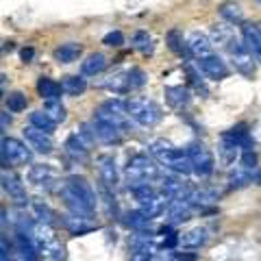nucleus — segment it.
<instances>
[{
	"label": "nucleus",
	"instance_id": "f257e3e1",
	"mask_svg": "<svg viewBox=\"0 0 261 261\" xmlns=\"http://www.w3.org/2000/svg\"><path fill=\"white\" fill-rule=\"evenodd\" d=\"M61 200L65 202L72 214L76 216H92L96 209V192L92 190L83 176H70L68 181H63V185L59 187Z\"/></svg>",
	"mask_w": 261,
	"mask_h": 261
},
{
	"label": "nucleus",
	"instance_id": "f03ea898",
	"mask_svg": "<svg viewBox=\"0 0 261 261\" xmlns=\"http://www.w3.org/2000/svg\"><path fill=\"white\" fill-rule=\"evenodd\" d=\"M148 152L157 161H161L166 168L174 170L176 174H190V172H194L192 159H190V154H187V150H178L176 146H172V144L166 142V140L152 142L148 146Z\"/></svg>",
	"mask_w": 261,
	"mask_h": 261
},
{
	"label": "nucleus",
	"instance_id": "7ed1b4c3",
	"mask_svg": "<svg viewBox=\"0 0 261 261\" xmlns=\"http://www.w3.org/2000/svg\"><path fill=\"white\" fill-rule=\"evenodd\" d=\"M128 116L142 126H154L163 118V111L154 100L133 98V100H128Z\"/></svg>",
	"mask_w": 261,
	"mask_h": 261
},
{
	"label": "nucleus",
	"instance_id": "20e7f679",
	"mask_svg": "<svg viewBox=\"0 0 261 261\" xmlns=\"http://www.w3.org/2000/svg\"><path fill=\"white\" fill-rule=\"evenodd\" d=\"M124 174L128 178V185L130 183H150L152 178L157 176V166H154L146 154H135V157L128 159Z\"/></svg>",
	"mask_w": 261,
	"mask_h": 261
},
{
	"label": "nucleus",
	"instance_id": "39448f33",
	"mask_svg": "<svg viewBox=\"0 0 261 261\" xmlns=\"http://www.w3.org/2000/svg\"><path fill=\"white\" fill-rule=\"evenodd\" d=\"M3 163L5 166H24V163H31L33 152L31 148H27V144H22L15 137H3Z\"/></svg>",
	"mask_w": 261,
	"mask_h": 261
},
{
	"label": "nucleus",
	"instance_id": "423d86ee",
	"mask_svg": "<svg viewBox=\"0 0 261 261\" xmlns=\"http://www.w3.org/2000/svg\"><path fill=\"white\" fill-rule=\"evenodd\" d=\"M228 53L233 57V65L235 70L244 76H252L255 74V61H252V50L246 46V42H238V39H231L228 44Z\"/></svg>",
	"mask_w": 261,
	"mask_h": 261
},
{
	"label": "nucleus",
	"instance_id": "0eeeda50",
	"mask_svg": "<svg viewBox=\"0 0 261 261\" xmlns=\"http://www.w3.org/2000/svg\"><path fill=\"white\" fill-rule=\"evenodd\" d=\"M187 154H190L192 168L198 176H209L211 172H214V157H211V152H209V148L205 144H198V142L190 144Z\"/></svg>",
	"mask_w": 261,
	"mask_h": 261
},
{
	"label": "nucleus",
	"instance_id": "6e6552de",
	"mask_svg": "<svg viewBox=\"0 0 261 261\" xmlns=\"http://www.w3.org/2000/svg\"><path fill=\"white\" fill-rule=\"evenodd\" d=\"M198 70L211 81H222L228 76V65L218 55H205L198 59Z\"/></svg>",
	"mask_w": 261,
	"mask_h": 261
},
{
	"label": "nucleus",
	"instance_id": "1a4fd4ad",
	"mask_svg": "<svg viewBox=\"0 0 261 261\" xmlns=\"http://www.w3.org/2000/svg\"><path fill=\"white\" fill-rule=\"evenodd\" d=\"M24 140L29 142V146L31 148H35L37 152H50L53 150V146H55V142H53V135L48 133V130H44V128H37V126H27L24 128Z\"/></svg>",
	"mask_w": 261,
	"mask_h": 261
},
{
	"label": "nucleus",
	"instance_id": "9d476101",
	"mask_svg": "<svg viewBox=\"0 0 261 261\" xmlns=\"http://www.w3.org/2000/svg\"><path fill=\"white\" fill-rule=\"evenodd\" d=\"M92 126H94L96 137L100 142H105V144H118L122 140V128L118 124H113V122L105 120V118H98L96 116L94 122H92Z\"/></svg>",
	"mask_w": 261,
	"mask_h": 261
},
{
	"label": "nucleus",
	"instance_id": "9b49d317",
	"mask_svg": "<svg viewBox=\"0 0 261 261\" xmlns=\"http://www.w3.org/2000/svg\"><path fill=\"white\" fill-rule=\"evenodd\" d=\"M170 202H172V198H170L166 192H154L152 196H148V198L140 200V209L148 218H157L166 211V207H170Z\"/></svg>",
	"mask_w": 261,
	"mask_h": 261
},
{
	"label": "nucleus",
	"instance_id": "f8f14e48",
	"mask_svg": "<svg viewBox=\"0 0 261 261\" xmlns=\"http://www.w3.org/2000/svg\"><path fill=\"white\" fill-rule=\"evenodd\" d=\"M65 152L70 154L74 161H87L89 157V144L83 140V135L74 130L68 140H65Z\"/></svg>",
	"mask_w": 261,
	"mask_h": 261
},
{
	"label": "nucleus",
	"instance_id": "ddd939ff",
	"mask_svg": "<svg viewBox=\"0 0 261 261\" xmlns=\"http://www.w3.org/2000/svg\"><path fill=\"white\" fill-rule=\"evenodd\" d=\"M242 39L252 50V55L257 57V61H261V27L259 24L244 22L242 24Z\"/></svg>",
	"mask_w": 261,
	"mask_h": 261
},
{
	"label": "nucleus",
	"instance_id": "4468645a",
	"mask_svg": "<svg viewBox=\"0 0 261 261\" xmlns=\"http://www.w3.org/2000/svg\"><path fill=\"white\" fill-rule=\"evenodd\" d=\"M211 46H214V42H211V37L205 35V33H200V31H194L187 35V50H190V55L194 57H205L209 55L211 50Z\"/></svg>",
	"mask_w": 261,
	"mask_h": 261
},
{
	"label": "nucleus",
	"instance_id": "2eb2a0df",
	"mask_svg": "<svg viewBox=\"0 0 261 261\" xmlns=\"http://www.w3.org/2000/svg\"><path fill=\"white\" fill-rule=\"evenodd\" d=\"M98 174H100V183L107 187H116L120 181L118 168H116V159L113 157H100L98 159Z\"/></svg>",
	"mask_w": 261,
	"mask_h": 261
},
{
	"label": "nucleus",
	"instance_id": "dca6fc26",
	"mask_svg": "<svg viewBox=\"0 0 261 261\" xmlns=\"http://www.w3.org/2000/svg\"><path fill=\"white\" fill-rule=\"evenodd\" d=\"M3 187H5V192L11 196V198H15L20 202V205H27V192H24V185L22 181L15 174L11 172H7V170H3Z\"/></svg>",
	"mask_w": 261,
	"mask_h": 261
},
{
	"label": "nucleus",
	"instance_id": "f3484780",
	"mask_svg": "<svg viewBox=\"0 0 261 261\" xmlns=\"http://www.w3.org/2000/svg\"><path fill=\"white\" fill-rule=\"evenodd\" d=\"M192 200L190 198H174L172 202H170V220L176 224V222H185V220L192 218Z\"/></svg>",
	"mask_w": 261,
	"mask_h": 261
},
{
	"label": "nucleus",
	"instance_id": "a211bd4d",
	"mask_svg": "<svg viewBox=\"0 0 261 261\" xmlns=\"http://www.w3.org/2000/svg\"><path fill=\"white\" fill-rule=\"evenodd\" d=\"M55 178H57L55 170H53L50 166H44V163H37V166H33V168L29 170V181L35 183V185H39V187L55 183Z\"/></svg>",
	"mask_w": 261,
	"mask_h": 261
},
{
	"label": "nucleus",
	"instance_id": "6ab92c4d",
	"mask_svg": "<svg viewBox=\"0 0 261 261\" xmlns=\"http://www.w3.org/2000/svg\"><path fill=\"white\" fill-rule=\"evenodd\" d=\"M105 68H107V57L102 53H92L83 63H81L83 76H96V74H100Z\"/></svg>",
	"mask_w": 261,
	"mask_h": 261
},
{
	"label": "nucleus",
	"instance_id": "aec40b11",
	"mask_svg": "<svg viewBox=\"0 0 261 261\" xmlns=\"http://www.w3.org/2000/svg\"><path fill=\"white\" fill-rule=\"evenodd\" d=\"M166 100L170 107L174 109H183L190 105V92H187V87H181V85H172V87H166Z\"/></svg>",
	"mask_w": 261,
	"mask_h": 261
},
{
	"label": "nucleus",
	"instance_id": "412c9836",
	"mask_svg": "<svg viewBox=\"0 0 261 261\" xmlns=\"http://www.w3.org/2000/svg\"><path fill=\"white\" fill-rule=\"evenodd\" d=\"M81 53H83V48H81V44L76 42H68V44H61L59 48H55V61L59 63H74Z\"/></svg>",
	"mask_w": 261,
	"mask_h": 261
},
{
	"label": "nucleus",
	"instance_id": "4be33fe9",
	"mask_svg": "<svg viewBox=\"0 0 261 261\" xmlns=\"http://www.w3.org/2000/svg\"><path fill=\"white\" fill-rule=\"evenodd\" d=\"M37 94L42 96L44 100H57V98L63 94V85L48 76H42L37 81Z\"/></svg>",
	"mask_w": 261,
	"mask_h": 261
},
{
	"label": "nucleus",
	"instance_id": "5701e85b",
	"mask_svg": "<svg viewBox=\"0 0 261 261\" xmlns=\"http://www.w3.org/2000/svg\"><path fill=\"white\" fill-rule=\"evenodd\" d=\"M63 224L68 226V231L74 233V235H85V233H89V231H94L96 228L92 222H89V216H76V214L65 216Z\"/></svg>",
	"mask_w": 261,
	"mask_h": 261
},
{
	"label": "nucleus",
	"instance_id": "b1692460",
	"mask_svg": "<svg viewBox=\"0 0 261 261\" xmlns=\"http://www.w3.org/2000/svg\"><path fill=\"white\" fill-rule=\"evenodd\" d=\"M218 13L222 15L226 22L231 24H244V11L238 3H233V0H224V3L218 5Z\"/></svg>",
	"mask_w": 261,
	"mask_h": 261
},
{
	"label": "nucleus",
	"instance_id": "393cba45",
	"mask_svg": "<svg viewBox=\"0 0 261 261\" xmlns=\"http://www.w3.org/2000/svg\"><path fill=\"white\" fill-rule=\"evenodd\" d=\"M205 242H207V231L205 228H200V226L183 233L181 240H178V244H181L183 248H200Z\"/></svg>",
	"mask_w": 261,
	"mask_h": 261
},
{
	"label": "nucleus",
	"instance_id": "a878e982",
	"mask_svg": "<svg viewBox=\"0 0 261 261\" xmlns=\"http://www.w3.org/2000/svg\"><path fill=\"white\" fill-rule=\"evenodd\" d=\"M166 44L168 48L172 50L174 55H185V53H190L187 50V39H183V33L178 31V29H170L168 31V35H166Z\"/></svg>",
	"mask_w": 261,
	"mask_h": 261
},
{
	"label": "nucleus",
	"instance_id": "bb28decb",
	"mask_svg": "<svg viewBox=\"0 0 261 261\" xmlns=\"http://www.w3.org/2000/svg\"><path fill=\"white\" fill-rule=\"evenodd\" d=\"M224 137L233 140L242 150H252V140H250V135H248V130H246V126H244V124L231 128L228 133H224Z\"/></svg>",
	"mask_w": 261,
	"mask_h": 261
},
{
	"label": "nucleus",
	"instance_id": "cd10ccee",
	"mask_svg": "<svg viewBox=\"0 0 261 261\" xmlns=\"http://www.w3.org/2000/svg\"><path fill=\"white\" fill-rule=\"evenodd\" d=\"M61 85H63V94H68V96H81L87 89V81L83 76H63Z\"/></svg>",
	"mask_w": 261,
	"mask_h": 261
},
{
	"label": "nucleus",
	"instance_id": "c85d7f7f",
	"mask_svg": "<svg viewBox=\"0 0 261 261\" xmlns=\"http://www.w3.org/2000/svg\"><path fill=\"white\" fill-rule=\"evenodd\" d=\"M240 146L235 144L233 140H228V137L222 135V146H220V159H222V163H226V166H231V163H235V159H238L240 154Z\"/></svg>",
	"mask_w": 261,
	"mask_h": 261
},
{
	"label": "nucleus",
	"instance_id": "c756f323",
	"mask_svg": "<svg viewBox=\"0 0 261 261\" xmlns=\"http://www.w3.org/2000/svg\"><path fill=\"white\" fill-rule=\"evenodd\" d=\"M150 220H152V218L146 216L142 209H135V211H130V214H126L124 222H126V226L133 228V231H144V228L150 224Z\"/></svg>",
	"mask_w": 261,
	"mask_h": 261
},
{
	"label": "nucleus",
	"instance_id": "7c9ffc66",
	"mask_svg": "<svg viewBox=\"0 0 261 261\" xmlns=\"http://www.w3.org/2000/svg\"><path fill=\"white\" fill-rule=\"evenodd\" d=\"M31 124L37 126V128H44V130H48V133H53L55 126H57V122L48 116L46 111H33L31 113Z\"/></svg>",
	"mask_w": 261,
	"mask_h": 261
},
{
	"label": "nucleus",
	"instance_id": "2f4dec72",
	"mask_svg": "<svg viewBox=\"0 0 261 261\" xmlns=\"http://www.w3.org/2000/svg\"><path fill=\"white\" fill-rule=\"evenodd\" d=\"M133 48L135 50H140L142 55H150L152 53V37L148 35L146 31H137L133 35Z\"/></svg>",
	"mask_w": 261,
	"mask_h": 261
},
{
	"label": "nucleus",
	"instance_id": "473e14b6",
	"mask_svg": "<svg viewBox=\"0 0 261 261\" xmlns=\"http://www.w3.org/2000/svg\"><path fill=\"white\" fill-rule=\"evenodd\" d=\"M44 111L57 122V124L65 120V107L61 105L59 98H57V100H46V102H44Z\"/></svg>",
	"mask_w": 261,
	"mask_h": 261
},
{
	"label": "nucleus",
	"instance_id": "72a5a7b5",
	"mask_svg": "<svg viewBox=\"0 0 261 261\" xmlns=\"http://www.w3.org/2000/svg\"><path fill=\"white\" fill-rule=\"evenodd\" d=\"M146 81H148V76H146V72L142 68H130L126 72V83H128V89H140L146 85Z\"/></svg>",
	"mask_w": 261,
	"mask_h": 261
},
{
	"label": "nucleus",
	"instance_id": "f704fd0d",
	"mask_svg": "<svg viewBox=\"0 0 261 261\" xmlns=\"http://www.w3.org/2000/svg\"><path fill=\"white\" fill-rule=\"evenodd\" d=\"M5 102H7V109L13 111V113L27 109V96H24L22 92H11V94H7Z\"/></svg>",
	"mask_w": 261,
	"mask_h": 261
},
{
	"label": "nucleus",
	"instance_id": "c9c22d12",
	"mask_svg": "<svg viewBox=\"0 0 261 261\" xmlns=\"http://www.w3.org/2000/svg\"><path fill=\"white\" fill-rule=\"evenodd\" d=\"M228 183H231V187H244L250 183V170L248 168H238L235 172H231V176H228Z\"/></svg>",
	"mask_w": 261,
	"mask_h": 261
},
{
	"label": "nucleus",
	"instance_id": "e433bc0d",
	"mask_svg": "<svg viewBox=\"0 0 261 261\" xmlns=\"http://www.w3.org/2000/svg\"><path fill=\"white\" fill-rule=\"evenodd\" d=\"M154 250H157V246H154V244H148V246H142V248H133L128 261H152Z\"/></svg>",
	"mask_w": 261,
	"mask_h": 261
},
{
	"label": "nucleus",
	"instance_id": "4c0bfd02",
	"mask_svg": "<svg viewBox=\"0 0 261 261\" xmlns=\"http://www.w3.org/2000/svg\"><path fill=\"white\" fill-rule=\"evenodd\" d=\"M33 207H35V211H37V218H39V222L53 224V218H55V214L50 211V207H48V205H44L42 200H35V202H33Z\"/></svg>",
	"mask_w": 261,
	"mask_h": 261
},
{
	"label": "nucleus",
	"instance_id": "58836bf2",
	"mask_svg": "<svg viewBox=\"0 0 261 261\" xmlns=\"http://www.w3.org/2000/svg\"><path fill=\"white\" fill-rule=\"evenodd\" d=\"M102 44L109 48H120L124 44V35H122V31H109L107 35L102 37Z\"/></svg>",
	"mask_w": 261,
	"mask_h": 261
},
{
	"label": "nucleus",
	"instance_id": "ea45409f",
	"mask_svg": "<svg viewBox=\"0 0 261 261\" xmlns=\"http://www.w3.org/2000/svg\"><path fill=\"white\" fill-rule=\"evenodd\" d=\"M211 31H214V37L218 39V44H231L233 35H231V31L222 27V24H216V27L211 29Z\"/></svg>",
	"mask_w": 261,
	"mask_h": 261
},
{
	"label": "nucleus",
	"instance_id": "a19ab883",
	"mask_svg": "<svg viewBox=\"0 0 261 261\" xmlns=\"http://www.w3.org/2000/svg\"><path fill=\"white\" fill-rule=\"evenodd\" d=\"M242 166L248 168V170L257 168V154H255V150H244L242 152Z\"/></svg>",
	"mask_w": 261,
	"mask_h": 261
},
{
	"label": "nucleus",
	"instance_id": "79ce46f5",
	"mask_svg": "<svg viewBox=\"0 0 261 261\" xmlns=\"http://www.w3.org/2000/svg\"><path fill=\"white\" fill-rule=\"evenodd\" d=\"M20 57H22V61H24V63H31V59H33V57H35V50H33L31 46H29V48H22Z\"/></svg>",
	"mask_w": 261,
	"mask_h": 261
},
{
	"label": "nucleus",
	"instance_id": "37998d69",
	"mask_svg": "<svg viewBox=\"0 0 261 261\" xmlns=\"http://www.w3.org/2000/svg\"><path fill=\"white\" fill-rule=\"evenodd\" d=\"M250 181L257 183V185H261V168H252V170H250Z\"/></svg>",
	"mask_w": 261,
	"mask_h": 261
},
{
	"label": "nucleus",
	"instance_id": "c03bdc74",
	"mask_svg": "<svg viewBox=\"0 0 261 261\" xmlns=\"http://www.w3.org/2000/svg\"><path fill=\"white\" fill-rule=\"evenodd\" d=\"M11 124V118H9V113H3V128L7 130V126Z\"/></svg>",
	"mask_w": 261,
	"mask_h": 261
},
{
	"label": "nucleus",
	"instance_id": "a18cd8bd",
	"mask_svg": "<svg viewBox=\"0 0 261 261\" xmlns=\"http://www.w3.org/2000/svg\"><path fill=\"white\" fill-rule=\"evenodd\" d=\"M259 27H261V24H259Z\"/></svg>",
	"mask_w": 261,
	"mask_h": 261
},
{
	"label": "nucleus",
	"instance_id": "49530a36",
	"mask_svg": "<svg viewBox=\"0 0 261 261\" xmlns=\"http://www.w3.org/2000/svg\"><path fill=\"white\" fill-rule=\"evenodd\" d=\"M259 3H261V0H259Z\"/></svg>",
	"mask_w": 261,
	"mask_h": 261
}]
</instances>
